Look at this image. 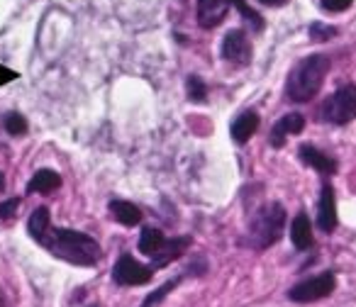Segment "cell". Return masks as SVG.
I'll return each mask as SVG.
<instances>
[{"label":"cell","instance_id":"6da1fadb","mask_svg":"<svg viewBox=\"0 0 356 307\" xmlns=\"http://www.w3.org/2000/svg\"><path fill=\"white\" fill-rule=\"evenodd\" d=\"M40 244L49 249L56 258L74 263V266L90 268L100 258V244L88 234L76 232V229H49V234Z\"/></svg>","mask_w":356,"mask_h":307},{"label":"cell","instance_id":"7a4b0ae2","mask_svg":"<svg viewBox=\"0 0 356 307\" xmlns=\"http://www.w3.org/2000/svg\"><path fill=\"white\" fill-rule=\"evenodd\" d=\"M330 71V59L322 54H312L302 59L296 69L291 71L286 81V93L293 103H307L317 95V90L325 83V76Z\"/></svg>","mask_w":356,"mask_h":307},{"label":"cell","instance_id":"3957f363","mask_svg":"<svg viewBox=\"0 0 356 307\" xmlns=\"http://www.w3.org/2000/svg\"><path fill=\"white\" fill-rule=\"evenodd\" d=\"M283 227H286V210H283V205L271 203L259 210L257 217L252 219L249 242L257 249H268L271 244H276L281 239Z\"/></svg>","mask_w":356,"mask_h":307},{"label":"cell","instance_id":"277c9868","mask_svg":"<svg viewBox=\"0 0 356 307\" xmlns=\"http://www.w3.org/2000/svg\"><path fill=\"white\" fill-rule=\"evenodd\" d=\"M322 117L330 124H346L356 117V85H341L322 105Z\"/></svg>","mask_w":356,"mask_h":307},{"label":"cell","instance_id":"5b68a950","mask_svg":"<svg viewBox=\"0 0 356 307\" xmlns=\"http://www.w3.org/2000/svg\"><path fill=\"white\" fill-rule=\"evenodd\" d=\"M334 285H337V278L332 271H325L320 276H312V278H305V281H298L296 285L288 290V297L293 302H317V300H325L327 295L334 292Z\"/></svg>","mask_w":356,"mask_h":307},{"label":"cell","instance_id":"8992f818","mask_svg":"<svg viewBox=\"0 0 356 307\" xmlns=\"http://www.w3.org/2000/svg\"><path fill=\"white\" fill-rule=\"evenodd\" d=\"M152 268L134 261V256H129V254H122L113 266V281L118 285H144V283L152 281Z\"/></svg>","mask_w":356,"mask_h":307},{"label":"cell","instance_id":"52a82bcc","mask_svg":"<svg viewBox=\"0 0 356 307\" xmlns=\"http://www.w3.org/2000/svg\"><path fill=\"white\" fill-rule=\"evenodd\" d=\"M222 59L234 66H247L252 61V42L244 30H229L222 40Z\"/></svg>","mask_w":356,"mask_h":307},{"label":"cell","instance_id":"ba28073f","mask_svg":"<svg viewBox=\"0 0 356 307\" xmlns=\"http://www.w3.org/2000/svg\"><path fill=\"white\" fill-rule=\"evenodd\" d=\"M229 6H232V0H198V8H195L198 25L205 27V30L218 27L227 17Z\"/></svg>","mask_w":356,"mask_h":307},{"label":"cell","instance_id":"9c48e42d","mask_svg":"<svg viewBox=\"0 0 356 307\" xmlns=\"http://www.w3.org/2000/svg\"><path fill=\"white\" fill-rule=\"evenodd\" d=\"M317 227L325 234L334 232L337 227V200H334V188L330 183L322 185L320 203H317Z\"/></svg>","mask_w":356,"mask_h":307},{"label":"cell","instance_id":"30bf717a","mask_svg":"<svg viewBox=\"0 0 356 307\" xmlns=\"http://www.w3.org/2000/svg\"><path fill=\"white\" fill-rule=\"evenodd\" d=\"M302 129H305V117H302L300 113L283 115V117L278 119V122L273 124V129H271V147L281 149L291 134H300Z\"/></svg>","mask_w":356,"mask_h":307},{"label":"cell","instance_id":"8fae6325","mask_svg":"<svg viewBox=\"0 0 356 307\" xmlns=\"http://www.w3.org/2000/svg\"><path fill=\"white\" fill-rule=\"evenodd\" d=\"M298 156H300L302 164L310 166V169H315V171H320L322 176L337 174V161L332 159V156H327L325 151L315 149L312 144H302V147L298 149Z\"/></svg>","mask_w":356,"mask_h":307},{"label":"cell","instance_id":"7c38bea8","mask_svg":"<svg viewBox=\"0 0 356 307\" xmlns=\"http://www.w3.org/2000/svg\"><path fill=\"white\" fill-rule=\"evenodd\" d=\"M191 247V237H176V239H166V244H163V249L156 254V256H152L154 258V263L149 268H163V266H168L171 261H176L181 254L186 251V249Z\"/></svg>","mask_w":356,"mask_h":307},{"label":"cell","instance_id":"4fadbf2b","mask_svg":"<svg viewBox=\"0 0 356 307\" xmlns=\"http://www.w3.org/2000/svg\"><path fill=\"white\" fill-rule=\"evenodd\" d=\"M257 129H259V115L247 110V113H242L232 122V139L237 144H247L257 134Z\"/></svg>","mask_w":356,"mask_h":307},{"label":"cell","instance_id":"5bb4252c","mask_svg":"<svg viewBox=\"0 0 356 307\" xmlns=\"http://www.w3.org/2000/svg\"><path fill=\"white\" fill-rule=\"evenodd\" d=\"M291 242L298 251H307L312 247V224L305 213H300L291 224Z\"/></svg>","mask_w":356,"mask_h":307},{"label":"cell","instance_id":"9a60e30c","mask_svg":"<svg viewBox=\"0 0 356 307\" xmlns=\"http://www.w3.org/2000/svg\"><path fill=\"white\" fill-rule=\"evenodd\" d=\"M61 185V176L56 174V171H51V169H42V171H37L35 176H32V181L27 183V193H42V195H47V193H54L56 188Z\"/></svg>","mask_w":356,"mask_h":307},{"label":"cell","instance_id":"2e32d148","mask_svg":"<svg viewBox=\"0 0 356 307\" xmlns=\"http://www.w3.org/2000/svg\"><path fill=\"white\" fill-rule=\"evenodd\" d=\"M110 213H113V217L118 219L120 224H124V227H137V224L142 222V210L134 203H127V200H113V203H110Z\"/></svg>","mask_w":356,"mask_h":307},{"label":"cell","instance_id":"e0dca14e","mask_svg":"<svg viewBox=\"0 0 356 307\" xmlns=\"http://www.w3.org/2000/svg\"><path fill=\"white\" fill-rule=\"evenodd\" d=\"M166 244V237L161 234V229L156 227H144L142 229V237H139V251L144 256H156L159 251L163 249Z\"/></svg>","mask_w":356,"mask_h":307},{"label":"cell","instance_id":"ac0fdd59","mask_svg":"<svg viewBox=\"0 0 356 307\" xmlns=\"http://www.w3.org/2000/svg\"><path fill=\"white\" fill-rule=\"evenodd\" d=\"M27 229H30V237L42 242V239L49 234L51 229V217H49V210L47 208H37L35 213L30 215V222H27Z\"/></svg>","mask_w":356,"mask_h":307},{"label":"cell","instance_id":"d6986e66","mask_svg":"<svg viewBox=\"0 0 356 307\" xmlns=\"http://www.w3.org/2000/svg\"><path fill=\"white\" fill-rule=\"evenodd\" d=\"M232 6L237 8L239 13H242V17L247 20V25L252 27L254 32H261L264 30V20L257 15V10H252V8L247 6V0H232Z\"/></svg>","mask_w":356,"mask_h":307},{"label":"cell","instance_id":"ffe728a7","mask_svg":"<svg viewBox=\"0 0 356 307\" xmlns=\"http://www.w3.org/2000/svg\"><path fill=\"white\" fill-rule=\"evenodd\" d=\"M3 127H6L8 134L13 137H20V134H27V119L22 117L20 113H8L3 117Z\"/></svg>","mask_w":356,"mask_h":307},{"label":"cell","instance_id":"44dd1931","mask_svg":"<svg viewBox=\"0 0 356 307\" xmlns=\"http://www.w3.org/2000/svg\"><path fill=\"white\" fill-rule=\"evenodd\" d=\"M178 285V278H173V281H168V283H163L161 288H156L154 292H149L147 297H144V302L139 307H159L163 302V297L168 295V292L173 290V288Z\"/></svg>","mask_w":356,"mask_h":307},{"label":"cell","instance_id":"7402d4cb","mask_svg":"<svg viewBox=\"0 0 356 307\" xmlns=\"http://www.w3.org/2000/svg\"><path fill=\"white\" fill-rule=\"evenodd\" d=\"M186 93H188V98L193 100V103H203V100L208 98V88H205L203 78H198V76H188V81H186Z\"/></svg>","mask_w":356,"mask_h":307},{"label":"cell","instance_id":"603a6c76","mask_svg":"<svg viewBox=\"0 0 356 307\" xmlns=\"http://www.w3.org/2000/svg\"><path fill=\"white\" fill-rule=\"evenodd\" d=\"M337 35V30L332 25H322V22H312L310 25V40L312 42H327Z\"/></svg>","mask_w":356,"mask_h":307},{"label":"cell","instance_id":"cb8c5ba5","mask_svg":"<svg viewBox=\"0 0 356 307\" xmlns=\"http://www.w3.org/2000/svg\"><path fill=\"white\" fill-rule=\"evenodd\" d=\"M351 3H354V0H322V8H325L327 13H344L351 8Z\"/></svg>","mask_w":356,"mask_h":307},{"label":"cell","instance_id":"d4e9b609","mask_svg":"<svg viewBox=\"0 0 356 307\" xmlns=\"http://www.w3.org/2000/svg\"><path fill=\"white\" fill-rule=\"evenodd\" d=\"M17 208H20V200L17 198H10V200H6V203H0V217L10 219Z\"/></svg>","mask_w":356,"mask_h":307},{"label":"cell","instance_id":"484cf974","mask_svg":"<svg viewBox=\"0 0 356 307\" xmlns=\"http://www.w3.org/2000/svg\"><path fill=\"white\" fill-rule=\"evenodd\" d=\"M257 3H261V6H268V8H281V6H286L288 0H257Z\"/></svg>","mask_w":356,"mask_h":307},{"label":"cell","instance_id":"4316f807","mask_svg":"<svg viewBox=\"0 0 356 307\" xmlns=\"http://www.w3.org/2000/svg\"><path fill=\"white\" fill-rule=\"evenodd\" d=\"M0 307H6V292L0 290Z\"/></svg>","mask_w":356,"mask_h":307},{"label":"cell","instance_id":"83f0119b","mask_svg":"<svg viewBox=\"0 0 356 307\" xmlns=\"http://www.w3.org/2000/svg\"><path fill=\"white\" fill-rule=\"evenodd\" d=\"M6 188V179H3V174H0V190Z\"/></svg>","mask_w":356,"mask_h":307}]
</instances>
